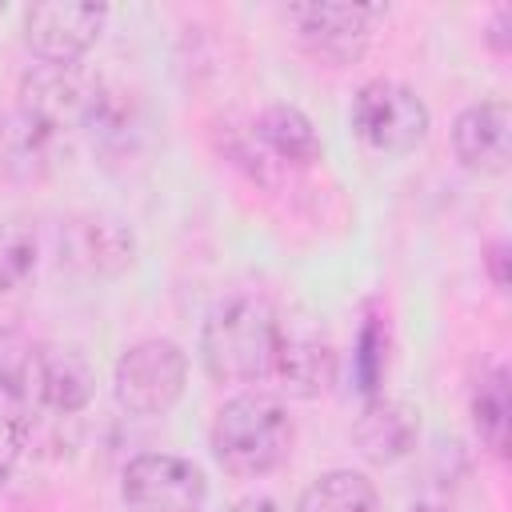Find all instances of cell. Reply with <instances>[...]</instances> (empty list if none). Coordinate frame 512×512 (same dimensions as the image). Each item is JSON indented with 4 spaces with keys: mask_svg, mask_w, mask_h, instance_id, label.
<instances>
[{
    "mask_svg": "<svg viewBox=\"0 0 512 512\" xmlns=\"http://www.w3.org/2000/svg\"><path fill=\"white\" fill-rule=\"evenodd\" d=\"M472 424L480 432V440L496 452L508 456V424H512V396H508V372L492 368L488 376H480L476 392H472Z\"/></svg>",
    "mask_w": 512,
    "mask_h": 512,
    "instance_id": "cell-17",
    "label": "cell"
},
{
    "mask_svg": "<svg viewBox=\"0 0 512 512\" xmlns=\"http://www.w3.org/2000/svg\"><path fill=\"white\" fill-rule=\"evenodd\" d=\"M132 252H136V240H132L128 224H120L116 216H104V212L72 216L60 236V260H68L72 268H84L92 276L124 272L132 264Z\"/></svg>",
    "mask_w": 512,
    "mask_h": 512,
    "instance_id": "cell-11",
    "label": "cell"
},
{
    "mask_svg": "<svg viewBox=\"0 0 512 512\" xmlns=\"http://www.w3.org/2000/svg\"><path fill=\"white\" fill-rule=\"evenodd\" d=\"M40 264V240L28 220L0 224V292H20L32 284Z\"/></svg>",
    "mask_w": 512,
    "mask_h": 512,
    "instance_id": "cell-18",
    "label": "cell"
},
{
    "mask_svg": "<svg viewBox=\"0 0 512 512\" xmlns=\"http://www.w3.org/2000/svg\"><path fill=\"white\" fill-rule=\"evenodd\" d=\"M412 512H444V508H436V504H416Z\"/></svg>",
    "mask_w": 512,
    "mask_h": 512,
    "instance_id": "cell-25",
    "label": "cell"
},
{
    "mask_svg": "<svg viewBox=\"0 0 512 512\" xmlns=\"http://www.w3.org/2000/svg\"><path fill=\"white\" fill-rule=\"evenodd\" d=\"M96 392V368L76 344H40L32 356V400L48 412L72 416L88 408Z\"/></svg>",
    "mask_w": 512,
    "mask_h": 512,
    "instance_id": "cell-9",
    "label": "cell"
},
{
    "mask_svg": "<svg viewBox=\"0 0 512 512\" xmlns=\"http://www.w3.org/2000/svg\"><path fill=\"white\" fill-rule=\"evenodd\" d=\"M188 384V356L176 340H136L112 368L116 404L132 416H164Z\"/></svg>",
    "mask_w": 512,
    "mask_h": 512,
    "instance_id": "cell-4",
    "label": "cell"
},
{
    "mask_svg": "<svg viewBox=\"0 0 512 512\" xmlns=\"http://www.w3.org/2000/svg\"><path fill=\"white\" fill-rule=\"evenodd\" d=\"M104 100V84L80 72L76 64H36L20 76V108L40 116L60 136L72 128H88Z\"/></svg>",
    "mask_w": 512,
    "mask_h": 512,
    "instance_id": "cell-6",
    "label": "cell"
},
{
    "mask_svg": "<svg viewBox=\"0 0 512 512\" xmlns=\"http://www.w3.org/2000/svg\"><path fill=\"white\" fill-rule=\"evenodd\" d=\"M20 452H24V420L0 412V480L16 468Z\"/></svg>",
    "mask_w": 512,
    "mask_h": 512,
    "instance_id": "cell-21",
    "label": "cell"
},
{
    "mask_svg": "<svg viewBox=\"0 0 512 512\" xmlns=\"http://www.w3.org/2000/svg\"><path fill=\"white\" fill-rule=\"evenodd\" d=\"M256 140L284 164L308 168L324 156V140L296 104H268L256 116Z\"/></svg>",
    "mask_w": 512,
    "mask_h": 512,
    "instance_id": "cell-14",
    "label": "cell"
},
{
    "mask_svg": "<svg viewBox=\"0 0 512 512\" xmlns=\"http://www.w3.org/2000/svg\"><path fill=\"white\" fill-rule=\"evenodd\" d=\"M108 4H72L48 0L24 12V44L44 64H76L104 32Z\"/></svg>",
    "mask_w": 512,
    "mask_h": 512,
    "instance_id": "cell-8",
    "label": "cell"
},
{
    "mask_svg": "<svg viewBox=\"0 0 512 512\" xmlns=\"http://www.w3.org/2000/svg\"><path fill=\"white\" fill-rule=\"evenodd\" d=\"M0 12H4V4H0Z\"/></svg>",
    "mask_w": 512,
    "mask_h": 512,
    "instance_id": "cell-26",
    "label": "cell"
},
{
    "mask_svg": "<svg viewBox=\"0 0 512 512\" xmlns=\"http://www.w3.org/2000/svg\"><path fill=\"white\" fill-rule=\"evenodd\" d=\"M296 512H380V496L364 472L332 468L300 492Z\"/></svg>",
    "mask_w": 512,
    "mask_h": 512,
    "instance_id": "cell-16",
    "label": "cell"
},
{
    "mask_svg": "<svg viewBox=\"0 0 512 512\" xmlns=\"http://www.w3.org/2000/svg\"><path fill=\"white\" fill-rule=\"evenodd\" d=\"M120 496L128 512H200L208 500V480L184 456L140 452L124 464Z\"/></svg>",
    "mask_w": 512,
    "mask_h": 512,
    "instance_id": "cell-5",
    "label": "cell"
},
{
    "mask_svg": "<svg viewBox=\"0 0 512 512\" xmlns=\"http://www.w3.org/2000/svg\"><path fill=\"white\" fill-rule=\"evenodd\" d=\"M60 132L20 104L0 112V180L8 184H40L56 168Z\"/></svg>",
    "mask_w": 512,
    "mask_h": 512,
    "instance_id": "cell-10",
    "label": "cell"
},
{
    "mask_svg": "<svg viewBox=\"0 0 512 512\" xmlns=\"http://www.w3.org/2000/svg\"><path fill=\"white\" fill-rule=\"evenodd\" d=\"M272 376L284 384L288 396H320L332 380V352L316 336H280V352L272 364Z\"/></svg>",
    "mask_w": 512,
    "mask_h": 512,
    "instance_id": "cell-15",
    "label": "cell"
},
{
    "mask_svg": "<svg viewBox=\"0 0 512 512\" xmlns=\"http://www.w3.org/2000/svg\"><path fill=\"white\" fill-rule=\"evenodd\" d=\"M388 372V332L376 316L364 320L360 336H356V352H352V376H356V392L364 400L380 396V380Z\"/></svg>",
    "mask_w": 512,
    "mask_h": 512,
    "instance_id": "cell-20",
    "label": "cell"
},
{
    "mask_svg": "<svg viewBox=\"0 0 512 512\" xmlns=\"http://www.w3.org/2000/svg\"><path fill=\"white\" fill-rule=\"evenodd\" d=\"M508 24H512V8H508V4H500V8L492 12V24H488V28H492V32H488V44H492V48H496L500 56H504V52L512 48V36H508Z\"/></svg>",
    "mask_w": 512,
    "mask_h": 512,
    "instance_id": "cell-22",
    "label": "cell"
},
{
    "mask_svg": "<svg viewBox=\"0 0 512 512\" xmlns=\"http://www.w3.org/2000/svg\"><path fill=\"white\" fill-rule=\"evenodd\" d=\"M384 12V4H292L288 20L296 24L300 44L316 60L340 68L364 56L372 28Z\"/></svg>",
    "mask_w": 512,
    "mask_h": 512,
    "instance_id": "cell-7",
    "label": "cell"
},
{
    "mask_svg": "<svg viewBox=\"0 0 512 512\" xmlns=\"http://www.w3.org/2000/svg\"><path fill=\"white\" fill-rule=\"evenodd\" d=\"M416 432H420V412L404 400H384V396L364 400V412L352 428L360 456L372 464H396L400 456H408Z\"/></svg>",
    "mask_w": 512,
    "mask_h": 512,
    "instance_id": "cell-13",
    "label": "cell"
},
{
    "mask_svg": "<svg viewBox=\"0 0 512 512\" xmlns=\"http://www.w3.org/2000/svg\"><path fill=\"white\" fill-rule=\"evenodd\" d=\"M348 124L368 148H376L384 156H408L424 144L432 116H428V104L408 84L380 76V80H368L356 88Z\"/></svg>",
    "mask_w": 512,
    "mask_h": 512,
    "instance_id": "cell-3",
    "label": "cell"
},
{
    "mask_svg": "<svg viewBox=\"0 0 512 512\" xmlns=\"http://www.w3.org/2000/svg\"><path fill=\"white\" fill-rule=\"evenodd\" d=\"M32 356V344L0 332V412L8 416H20V408L32 400Z\"/></svg>",
    "mask_w": 512,
    "mask_h": 512,
    "instance_id": "cell-19",
    "label": "cell"
},
{
    "mask_svg": "<svg viewBox=\"0 0 512 512\" xmlns=\"http://www.w3.org/2000/svg\"><path fill=\"white\" fill-rule=\"evenodd\" d=\"M504 260H508V244H492V252H488V272H492V284H496V288H508Z\"/></svg>",
    "mask_w": 512,
    "mask_h": 512,
    "instance_id": "cell-23",
    "label": "cell"
},
{
    "mask_svg": "<svg viewBox=\"0 0 512 512\" xmlns=\"http://www.w3.org/2000/svg\"><path fill=\"white\" fill-rule=\"evenodd\" d=\"M508 132H512V108L508 100H480L468 104L452 124V148L456 160L468 172H504L508 168Z\"/></svg>",
    "mask_w": 512,
    "mask_h": 512,
    "instance_id": "cell-12",
    "label": "cell"
},
{
    "mask_svg": "<svg viewBox=\"0 0 512 512\" xmlns=\"http://www.w3.org/2000/svg\"><path fill=\"white\" fill-rule=\"evenodd\" d=\"M232 512H284L276 500H268V496H252V500H240Z\"/></svg>",
    "mask_w": 512,
    "mask_h": 512,
    "instance_id": "cell-24",
    "label": "cell"
},
{
    "mask_svg": "<svg viewBox=\"0 0 512 512\" xmlns=\"http://www.w3.org/2000/svg\"><path fill=\"white\" fill-rule=\"evenodd\" d=\"M292 416L288 408L268 392H240L216 408L208 444L216 464L228 476L252 480L280 468L292 452Z\"/></svg>",
    "mask_w": 512,
    "mask_h": 512,
    "instance_id": "cell-2",
    "label": "cell"
},
{
    "mask_svg": "<svg viewBox=\"0 0 512 512\" xmlns=\"http://www.w3.org/2000/svg\"><path fill=\"white\" fill-rule=\"evenodd\" d=\"M280 312L260 292H232L216 300L200 328V364L220 384H252L272 376L280 352Z\"/></svg>",
    "mask_w": 512,
    "mask_h": 512,
    "instance_id": "cell-1",
    "label": "cell"
}]
</instances>
